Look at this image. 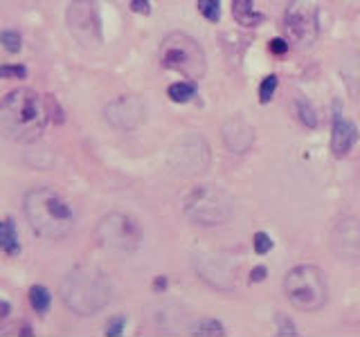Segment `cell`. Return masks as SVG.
I'll use <instances>...</instances> for the list:
<instances>
[{
  "instance_id": "obj_1",
  "label": "cell",
  "mask_w": 360,
  "mask_h": 337,
  "mask_svg": "<svg viewBox=\"0 0 360 337\" xmlns=\"http://www.w3.org/2000/svg\"><path fill=\"white\" fill-rule=\"evenodd\" d=\"M50 119L48 101L30 88H16L0 104V126L11 142L32 144L45 133Z\"/></svg>"
},
{
  "instance_id": "obj_23",
  "label": "cell",
  "mask_w": 360,
  "mask_h": 337,
  "mask_svg": "<svg viewBox=\"0 0 360 337\" xmlns=\"http://www.w3.org/2000/svg\"><path fill=\"white\" fill-rule=\"evenodd\" d=\"M252 247H255V252L257 254H268L270 250H273V239L266 234V232H257L255 236H252Z\"/></svg>"
},
{
  "instance_id": "obj_28",
  "label": "cell",
  "mask_w": 360,
  "mask_h": 337,
  "mask_svg": "<svg viewBox=\"0 0 360 337\" xmlns=\"http://www.w3.org/2000/svg\"><path fill=\"white\" fill-rule=\"evenodd\" d=\"M286 50H288V41H284V39H275L270 43V52L273 54H284Z\"/></svg>"
},
{
  "instance_id": "obj_2",
  "label": "cell",
  "mask_w": 360,
  "mask_h": 337,
  "mask_svg": "<svg viewBox=\"0 0 360 337\" xmlns=\"http://www.w3.org/2000/svg\"><path fill=\"white\" fill-rule=\"evenodd\" d=\"M22 211H25L32 232L45 241H63L75 232V209L52 187L30 189L22 198Z\"/></svg>"
},
{
  "instance_id": "obj_14",
  "label": "cell",
  "mask_w": 360,
  "mask_h": 337,
  "mask_svg": "<svg viewBox=\"0 0 360 337\" xmlns=\"http://www.w3.org/2000/svg\"><path fill=\"white\" fill-rule=\"evenodd\" d=\"M232 14L243 27H257L264 22V14L255 9V0H232Z\"/></svg>"
},
{
  "instance_id": "obj_17",
  "label": "cell",
  "mask_w": 360,
  "mask_h": 337,
  "mask_svg": "<svg viewBox=\"0 0 360 337\" xmlns=\"http://www.w3.org/2000/svg\"><path fill=\"white\" fill-rule=\"evenodd\" d=\"M167 95L172 101H176V104H187V101L196 97V84L194 81H176L169 86Z\"/></svg>"
},
{
  "instance_id": "obj_25",
  "label": "cell",
  "mask_w": 360,
  "mask_h": 337,
  "mask_svg": "<svg viewBox=\"0 0 360 337\" xmlns=\"http://www.w3.org/2000/svg\"><path fill=\"white\" fill-rule=\"evenodd\" d=\"M131 9L142 16L151 14V0H131Z\"/></svg>"
},
{
  "instance_id": "obj_6",
  "label": "cell",
  "mask_w": 360,
  "mask_h": 337,
  "mask_svg": "<svg viewBox=\"0 0 360 337\" xmlns=\"http://www.w3.org/2000/svg\"><path fill=\"white\" fill-rule=\"evenodd\" d=\"M284 295L300 310H320L329 299L326 277L318 265H295L284 277Z\"/></svg>"
},
{
  "instance_id": "obj_19",
  "label": "cell",
  "mask_w": 360,
  "mask_h": 337,
  "mask_svg": "<svg viewBox=\"0 0 360 337\" xmlns=\"http://www.w3.org/2000/svg\"><path fill=\"white\" fill-rule=\"evenodd\" d=\"M196 5L210 22H217L221 18V0H196Z\"/></svg>"
},
{
  "instance_id": "obj_16",
  "label": "cell",
  "mask_w": 360,
  "mask_h": 337,
  "mask_svg": "<svg viewBox=\"0 0 360 337\" xmlns=\"http://www.w3.org/2000/svg\"><path fill=\"white\" fill-rule=\"evenodd\" d=\"M292 112H295V117L300 119V124H304L307 128H315L318 126V112L311 106V101L307 99H295L292 101Z\"/></svg>"
},
{
  "instance_id": "obj_9",
  "label": "cell",
  "mask_w": 360,
  "mask_h": 337,
  "mask_svg": "<svg viewBox=\"0 0 360 337\" xmlns=\"http://www.w3.org/2000/svg\"><path fill=\"white\" fill-rule=\"evenodd\" d=\"M284 29L288 32V39L302 48H309L318 41L320 18L315 0H290L284 14Z\"/></svg>"
},
{
  "instance_id": "obj_30",
  "label": "cell",
  "mask_w": 360,
  "mask_h": 337,
  "mask_svg": "<svg viewBox=\"0 0 360 337\" xmlns=\"http://www.w3.org/2000/svg\"><path fill=\"white\" fill-rule=\"evenodd\" d=\"M0 306H3V312H0V319H7V315H9V303H7V299L0 301Z\"/></svg>"
},
{
  "instance_id": "obj_5",
  "label": "cell",
  "mask_w": 360,
  "mask_h": 337,
  "mask_svg": "<svg viewBox=\"0 0 360 337\" xmlns=\"http://www.w3.org/2000/svg\"><path fill=\"white\" fill-rule=\"evenodd\" d=\"M160 63L167 70H174L191 81L202 79L207 70V56L202 45L185 32H172L162 39Z\"/></svg>"
},
{
  "instance_id": "obj_8",
  "label": "cell",
  "mask_w": 360,
  "mask_h": 337,
  "mask_svg": "<svg viewBox=\"0 0 360 337\" xmlns=\"http://www.w3.org/2000/svg\"><path fill=\"white\" fill-rule=\"evenodd\" d=\"M65 22L72 39L82 43L84 48H97L104 41L99 5L95 0H72L65 9Z\"/></svg>"
},
{
  "instance_id": "obj_22",
  "label": "cell",
  "mask_w": 360,
  "mask_h": 337,
  "mask_svg": "<svg viewBox=\"0 0 360 337\" xmlns=\"http://www.w3.org/2000/svg\"><path fill=\"white\" fill-rule=\"evenodd\" d=\"M277 84H279L277 74H270V77L264 79V81H262V88H259V101H262V104H268V101L273 99L275 90H277Z\"/></svg>"
},
{
  "instance_id": "obj_13",
  "label": "cell",
  "mask_w": 360,
  "mask_h": 337,
  "mask_svg": "<svg viewBox=\"0 0 360 337\" xmlns=\"http://www.w3.org/2000/svg\"><path fill=\"white\" fill-rule=\"evenodd\" d=\"M223 140L232 153H245L255 142V131L241 117H232L223 124Z\"/></svg>"
},
{
  "instance_id": "obj_24",
  "label": "cell",
  "mask_w": 360,
  "mask_h": 337,
  "mask_svg": "<svg viewBox=\"0 0 360 337\" xmlns=\"http://www.w3.org/2000/svg\"><path fill=\"white\" fill-rule=\"evenodd\" d=\"M25 74H27V70L22 65H3V67H0V77H3V79H9V77L22 79Z\"/></svg>"
},
{
  "instance_id": "obj_10",
  "label": "cell",
  "mask_w": 360,
  "mask_h": 337,
  "mask_svg": "<svg viewBox=\"0 0 360 337\" xmlns=\"http://www.w3.org/2000/svg\"><path fill=\"white\" fill-rule=\"evenodd\" d=\"M169 166L180 176H196L210 166V146L200 135H183L169 149Z\"/></svg>"
},
{
  "instance_id": "obj_7",
  "label": "cell",
  "mask_w": 360,
  "mask_h": 337,
  "mask_svg": "<svg viewBox=\"0 0 360 337\" xmlns=\"http://www.w3.org/2000/svg\"><path fill=\"white\" fill-rule=\"evenodd\" d=\"M97 243L104 247L106 252L120 254V256H131L140 250L142 245V227L129 213L112 211L106 213L104 218H99L95 227Z\"/></svg>"
},
{
  "instance_id": "obj_12",
  "label": "cell",
  "mask_w": 360,
  "mask_h": 337,
  "mask_svg": "<svg viewBox=\"0 0 360 337\" xmlns=\"http://www.w3.org/2000/svg\"><path fill=\"white\" fill-rule=\"evenodd\" d=\"M358 138H360V133L356 128V124L349 121L347 117H342L340 112H335L333 128H331V151H333V155L345 157L356 146Z\"/></svg>"
},
{
  "instance_id": "obj_26",
  "label": "cell",
  "mask_w": 360,
  "mask_h": 337,
  "mask_svg": "<svg viewBox=\"0 0 360 337\" xmlns=\"http://www.w3.org/2000/svg\"><path fill=\"white\" fill-rule=\"evenodd\" d=\"M124 317H115V319H110L108 322V326H106V333L108 335H122V331H124Z\"/></svg>"
},
{
  "instance_id": "obj_15",
  "label": "cell",
  "mask_w": 360,
  "mask_h": 337,
  "mask_svg": "<svg viewBox=\"0 0 360 337\" xmlns=\"http://www.w3.org/2000/svg\"><path fill=\"white\" fill-rule=\"evenodd\" d=\"M0 247L7 256H16L20 252V241H18V230L11 218H5L0 225Z\"/></svg>"
},
{
  "instance_id": "obj_21",
  "label": "cell",
  "mask_w": 360,
  "mask_h": 337,
  "mask_svg": "<svg viewBox=\"0 0 360 337\" xmlns=\"http://www.w3.org/2000/svg\"><path fill=\"white\" fill-rule=\"evenodd\" d=\"M0 41H3L5 50L11 52V54H16L22 48V39H20V34L16 29H3V34H0Z\"/></svg>"
},
{
  "instance_id": "obj_29",
  "label": "cell",
  "mask_w": 360,
  "mask_h": 337,
  "mask_svg": "<svg viewBox=\"0 0 360 337\" xmlns=\"http://www.w3.org/2000/svg\"><path fill=\"white\" fill-rule=\"evenodd\" d=\"M264 277H266V267H255L252 275H250L252 281H264Z\"/></svg>"
},
{
  "instance_id": "obj_18",
  "label": "cell",
  "mask_w": 360,
  "mask_h": 337,
  "mask_svg": "<svg viewBox=\"0 0 360 337\" xmlns=\"http://www.w3.org/2000/svg\"><path fill=\"white\" fill-rule=\"evenodd\" d=\"M30 303H32V308L37 310V312H48L50 310V303H52V295H50V290L48 288H43V286H34L30 290Z\"/></svg>"
},
{
  "instance_id": "obj_27",
  "label": "cell",
  "mask_w": 360,
  "mask_h": 337,
  "mask_svg": "<svg viewBox=\"0 0 360 337\" xmlns=\"http://www.w3.org/2000/svg\"><path fill=\"white\" fill-rule=\"evenodd\" d=\"M277 322H279V335H297L295 326L290 324V319L286 322V317H277Z\"/></svg>"
},
{
  "instance_id": "obj_4",
  "label": "cell",
  "mask_w": 360,
  "mask_h": 337,
  "mask_svg": "<svg viewBox=\"0 0 360 337\" xmlns=\"http://www.w3.org/2000/svg\"><path fill=\"white\" fill-rule=\"evenodd\" d=\"M180 207L189 223L200 227H219L232 218L234 200L228 191L217 185H198L187 191Z\"/></svg>"
},
{
  "instance_id": "obj_3",
  "label": "cell",
  "mask_w": 360,
  "mask_h": 337,
  "mask_svg": "<svg viewBox=\"0 0 360 337\" xmlns=\"http://www.w3.org/2000/svg\"><path fill=\"white\" fill-rule=\"evenodd\" d=\"M59 295L68 310L82 315V317H90V315H97L110 303L112 286L104 270L82 263L75 265L61 279Z\"/></svg>"
},
{
  "instance_id": "obj_11",
  "label": "cell",
  "mask_w": 360,
  "mask_h": 337,
  "mask_svg": "<svg viewBox=\"0 0 360 337\" xmlns=\"http://www.w3.org/2000/svg\"><path fill=\"white\" fill-rule=\"evenodd\" d=\"M104 119L115 131H133L146 121V104L138 95H122L106 104Z\"/></svg>"
},
{
  "instance_id": "obj_20",
  "label": "cell",
  "mask_w": 360,
  "mask_h": 337,
  "mask_svg": "<svg viewBox=\"0 0 360 337\" xmlns=\"http://www.w3.org/2000/svg\"><path fill=\"white\" fill-rule=\"evenodd\" d=\"M194 335H210V337H217V335H225V329L223 324L217 322V319H205L194 326V331H191Z\"/></svg>"
}]
</instances>
